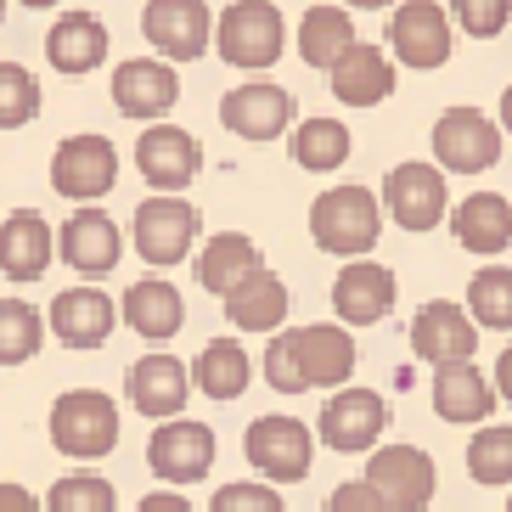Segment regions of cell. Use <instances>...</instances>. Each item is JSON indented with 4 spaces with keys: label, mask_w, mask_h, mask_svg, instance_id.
Here are the masks:
<instances>
[{
    "label": "cell",
    "mask_w": 512,
    "mask_h": 512,
    "mask_svg": "<svg viewBox=\"0 0 512 512\" xmlns=\"http://www.w3.org/2000/svg\"><path fill=\"white\" fill-rule=\"evenodd\" d=\"M355 372V338L344 327H293L265 344V377L276 394H304V389H338Z\"/></svg>",
    "instance_id": "cell-1"
},
{
    "label": "cell",
    "mask_w": 512,
    "mask_h": 512,
    "mask_svg": "<svg viewBox=\"0 0 512 512\" xmlns=\"http://www.w3.org/2000/svg\"><path fill=\"white\" fill-rule=\"evenodd\" d=\"M310 237H316V248L355 265L383 237V203L366 186H332V192H321L310 203Z\"/></svg>",
    "instance_id": "cell-2"
},
{
    "label": "cell",
    "mask_w": 512,
    "mask_h": 512,
    "mask_svg": "<svg viewBox=\"0 0 512 512\" xmlns=\"http://www.w3.org/2000/svg\"><path fill=\"white\" fill-rule=\"evenodd\" d=\"M51 445L74 462H96L119 445V411L102 389H68L51 406Z\"/></svg>",
    "instance_id": "cell-3"
},
{
    "label": "cell",
    "mask_w": 512,
    "mask_h": 512,
    "mask_svg": "<svg viewBox=\"0 0 512 512\" xmlns=\"http://www.w3.org/2000/svg\"><path fill=\"white\" fill-rule=\"evenodd\" d=\"M361 484L383 501V512H428L439 473H434V456L417 451V445H383V451H372Z\"/></svg>",
    "instance_id": "cell-4"
},
{
    "label": "cell",
    "mask_w": 512,
    "mask_h": 512,
    "mask_svg": "<svg viewBox=\"0 0 512 512\" xmlns=\"http://www.w3.org/2000/svg\"><path fill=\"white\" fill-rule=\"evenodd\" d=\"M214 46L231 68H271L287 46V23L265 0H242L214 17Z\"/></svg>",
    "instance_id": "cell-5"
},
{
    "label": "cell",
    "mask_w": 512,
    "mask_h": 512,
    "mask_svg": "<svg viewBox=\"0 0 512 512\" xmlns=\"http://www.w3.org/2000/svg\"><path fill=\"white\" fill-rule=\"evenodd\" d=\"M434 169H451V175H484V169L501 158V130L490 113L479 107H451L434 119Z\"/></svg>",
    "instance_id": "cell-6"
},
{
    "label": "cell",
    "mask_w": 512,
    "mask_h": 512,
    "mask_svg": "<svg viewBox=\"0 0 512 512\" xmlns=\"http://www.w3.org/2000/svg\"><path fill=\"white\" fill-rule=\"evenodd\" d=\"M203 231V214L186 197H147L136 209V254L147 265H181L192 254V237Z\"/></svg>",
    "instance_id": "cell-7"
},
{
    "label": "cell",
    "mask_w": 512,
    "mask_h": 512,
    "mask_svg": "<svg viewBox=\"0 0 512 512\" xmlns=\"http://www.w3.org/2000/svg\"><path fill=\"white\" fill-rule=\"evenodd\" d=\"M411 349H417V361L428 366H473V349H479V327L467 321L462 304L451 299H428L411 316Z\"/></svg>",
    "instance_id": "cell-8"
},
{
    "label": "cell",
    "mask_w": 512,
    "mask_h": 512,
    "mask_svg": "<svg viewBox=\"0 0 512 512\" xmlns=\"http://www.w3.org/2000/svg\"><path fill=\"white\" fill-rule=\"evenodd\" d=\"M242 451H248V462H254L271 484H299L304 473H310L316 439H310V428H304L299 417H259L254 428H248V439H242Z\"/></svg>",
    "instance_id": "cell-9"
},
{
    "label": "cell",
    "mask_w": 512,
    "mask_h": 512,
    "mask_svg": "<svg viewBox=\"0 0 512 512\" xmlns=\"http://www.w3.org/2000/svg\"><path fill=\"white\" fill-rule=\"evenodd\" d=\"M136 169H141L147 186H158V197H175L181 186H192V175L203 169V147H197L192 130L147 124L141 141H136Z\"/></svg>",
    "instance_id": "cell-10"
},
{
    "label": "cell",
    "mask_w": 512,
    "mask_h": 512,
    "mask_svg": "<svg viewBox=\"0 0 512 512\" xmlns=\"http://www.w3.org/2000/svg\"><path fill=\"white\" fill-rule=\"evenodd\" d=\"M119 181V152L107 136H68L51 158V186L74 203H91V197L113 192Z\"/></svg>",
    "instance_id": "cell-11"
},
{
    "label": "cell",
    "mask_w": 512,
    "mask_h": 512,
    "mask_svg": "<svg viewBox=\"0 0 512 512\" xmlns=\"http://www.w3.org/2000/svg\"><path fill=\"white\" fill-rule=\"evenodd\" d=\"M141 34H147V46H158V57L192 62L214 40V12L197 0H152L141 12Z\"/></svg>",
    "instance_id": "cell-12"
},
{
    "label": "cell",
    "mask_w": 512,
    "mask_h": 512,
    "mask_svg": "<svg viewBox=\"0 0 512 512\" xmlns=\"http://www.w3.org/2000/svg\"><path fill=\"white\" fill-rule=\"evenodd\" d=\"M383 428H389V406L372 389H338L327 400V411H321V445L344 451V456L372 451L377 439H383Z\"/></svg>",
    "instance_id": "cell-13"
},
{
    "label": "cell",
    "mask_w": 512,
    "mask_h": 512,
    "mask_svg": "<svg viewBox=\"0 0 512 512\" xmlns=\"http://www.w3.org/2000/svg\"><path fill=\"white\" fill-rule=\"evenodd\" d=\"M293 113H299V102H293L282 85H265V79L237 85V91L220 96V124L242 141H276L287 124H293Z\"/></svg>",
    "instance_id": "cell-14"
},
{
    "label": "cell",
    "mask_w": 512,
    "mask_h": 512,
    "mask_svg": "<svg viewBox=\"0 0 512 512\" xmlns=\"http://www.w3.org/2000/svg\"><path fill=\"white\" fill-rule=\"evenodd\" d=\"M389 46H394V57L406 62V68H422V74L439 68V62L451 57V17H445V6H434V0L394 6Z\"/></svg>",
    "instance_id": "cell-15"
},
{
    "label": "cell",
    "mask_w": 512,
    "mask_h": 512,
    "mask_svg": "<svg viewBox=\"0 0 512 512\" xmlns=\"http://www.w3.org/2000/svg\"><path fill=\"white\" fill-rule=\"evenodd\" d=\"M383 209L394 214V226L434 231L445 220V175L434 164H394L383 181Z\"/></svg>",
    "instance_id": "cell-16"
},
{
    "label": "cell",
    "mask_w": 512,
    "mask_h": 512,
    "mask_svg": "<svg viewBox=\"0 0 512 512\" xmlns=\"http://www.w3.org/2000/svg\"><path fill=\"white\" fill-rule=\"evenodd\" d=\"M147 467L164 484H197L214 467V434L203 422H186V417L158 422V434L147 445Z\"/></svg>",
    "instance_id": "cell-17"
},
{
    "label": "cell",
    "mask_w": 512,
    "mask_h": 512,
    "mask_svg": "<svg viewBox=\"0 0 512 512\" xmlns=\"http://www.w3.org/2000/svg\"><path fill=\"white\" fill-rule=\"evenodd\" d=\"M181 102V79L175 68L158 57H136V62H119L113 68V107L124 119H164L169 107Z\"/></svg>",
    "instance_id": "cell-18"
},
{
    "label": "cell",
    "mask_w": 512,
    "mask_h": 512,
    "mask_svg": "<svg viewBox=\"0 0 512 512\" xmlns=\"http://www.w3.org/2000/svg\"><path fill=\"white\" fill-rule=\"evenodd\" d=\"M51 332H57V344L68 349H102L119 327V304L107 299L102 287H68L51 299Z\"/></svg>",
    "instance_id": "cell-19"
},
{
    "label": "cell",
    "mask_w": 512,
    "mask_h": 512,
    "mask_svg": "<svg viewBox=\"0 0 512 512\" xmlns=\"http://www.w3.org/2000/svg\"><path fill=\"white\" fill-rule=\"evenodd\" d=\"M332 310H338L344 332L383 321L394 310V271L389 265H377V259H355V265H344L338 282H332Z\"/></svg>",
    "instance_id": "cell-20"
},
{
    "label": "cell",
    "mask_w": 512,
    "mask_h": 512,
    "mask_svg": "<svg viewBox=\"0 0 512 512\" xmlns=\"http://www.w3.org/2000/svg\"><path fill=\"white\" fill-rule=\"evenodd\" d=\"M57 254H62V265L79 271V276H107L124 254V237L102 209H79V214H68V226L57 231Z\"/></svg>",
    "instance_id": "cell-21"
},
{
    "label": "cell",
    "mask_w": 512,
    "mask_h": 512,
    "mask_svg": "<svg viewBox=\"0 0 512 512\" xmlns=\"http://www.w3.org/2000/svg\"><path fill=\"white\" fill-rule=\"evenodd\" d=\"M51 254H57V242H51L46 214L17 209V214L0 220V276H12V282H40Z\"/></svg>",
    "instance_id": "cell-22"
},
{
    "label": "cell",
    "mask_w": 512,
    "mask_h": 512,
    "mask_svg": "<svg viewBox=\"0 0 512 512\" xmlns=\"http://www.w3.org/2000/svg\"><path fill=\"white\" fill-rule=\"evenodd\" d=\"M332 96L349 107H377V102H389L394 96V57H383L377 46H355L344 51V57L332 62Z\"/></svg>",
    "instance_id": "cell-23"
},
{
    "label": "cell",
    "mask_w": 512,
    "mask_h": 512,
    "mask_svg": "<svg viewBox=\"0 0 512 512\" xmlns=\"http://www.w3.org/2000/svg\"><path fill=\"white\" fill-rule=\"evenodd\" d=\"M124 389H130V406H136L141 417H169L175 422V411H181L186 394H192V377H186V366L175 361V355H147V361L130 366Z\"/></svg>",
    "instance_id": "cell-24"
},
{
    "label": "cell",
    "mask_w": 512,
    "mask_h": 512,
    "mask_svg": "<svg viewBox=\"0 0 512 512\" xmlns=\"http://www.w3.org/2000/svg\"><path fill=\"white\" fill-rule=\"evenodd\" d=\"M124 327H136L141 338H152V344H164V338H175L186 321V304L181 293H175V282H164V276H141V282H130V293H124Z\"/></svg>",
    "instance_id": "cell-25"
},
{
    "label": "cell",
    "mask_w": 512,
    "mask_h": 512,
    "mask_svg": "<svg viewBox=\"0 0 512 512\" xmlns=\"http://www.w3.org/2000/svg\"><path fill=\"white\" fill-rule=\"evenodd\" d=\"M46 57L57 74H91L107 57V29L96 12H62L46 34Z\"/></svg>",
    "instance_id": "cell-26"
},
{
    "label": "cell",
    "mask_w": 512,
    "mask_h": 512,
    "mask_svg": "<svg viewBox=\"0 0 512 512\" xmlns=\"http://www.w3.org/2000/svg\"><path fill=\"white\" fill-rule=\"evenodd\" d=\"M451 231H456V242H462L467 254H501V248L512 242V203L496 197V192L462 197L456 214H451Z\"/></svg>",
    "instance_id": "cell-27"
},
{
    "label": "cell",
    "mask_w": 512,
    "mask_h": 512,
    "mask_svg": "<svg viewBox=\"0 0 512 512\" xmlns=\"http://www.w3.org/2000/svg\"><path fill=\"white\" fill-rule=\"evenodd\" d=\"M282 316H287V282L271 265L226 293V321L237 332H271V327H282Z\"/></svg>",
    "instance_id": "cell-28"
},
{
    "label": "cell",
    "mask_w": 512,
    "mask_h": 512,
    "mask_svg": "<svg viewBox=\"0 0 512 512\" xmlns=\"http://www.w3.org/2000/svg\"><path fill=\"white\" fill-rule=\"evenodd\" d=\"M254 271H265V259H259V242L242 237V231H220V237H209V248L197 254V282L209 287V293H220V299H226L237 282H248Z\"/></svg>",
    "instance_id": "cell-29"
},
{
    "label": "cell",
    "mask_w": 512,
    "mask_h": 512,
    "mask_svg": "<svg viewBox=\"0 0 512 512\" xmlns=\"http://www.w3.org/2000/svg\"><path fill=\"white\" fill-rule=\"evenodd\" d=\"M434 411L445 422H479L496 411V389L484 383L479 366H445L434 372Z\"/></svg>",
    "instance_id": "cell-30"
},
{
    "label": "cell",
    "mask_w": 512,
    "mask_h": 512,
    "mask_svg": "<svg viewBox=\"0 0 512 512\" xmlns=\"http://www.w3.org/2000/svg\"><path fill=\"white\" fill-rule=\"evenodd\" d=\"M355 46V17H349V6H310L299 23V57L310 62V68H327L344 57V51Z\"/></svg>",
    "instance_id": "cell-31"
},
{
    "label": "cell",
    "mask_w": 512,
    "mask_h": 512,
    "mask_svg": "<svg viewBox=\"0 0 512 512\" xmlns=\"http://www.w3.org/2000/svg\"><path fill=\"white\" fill-rule=\"evenodd\" d=\"M192 377L209 400H237V394L248 389V355H242L237 338H214V344H203Z\"/></svg>",
    "instance_id": "cell-32"
},
{
    "label": "cell",
    "mask_w": 512,
    "mask_h": 512,
    "mask_svg": "<svg viewBox=\"0 0 512 512\" xmlns=\"http://www.w3.org/2000/svg\"><path fill=\"white\" fill-rule=\"evenodd\" d=\"M46 344V316L29 299H0V366H23Z\"/></svg>",
    "instance_id": "cell-33"
},
{
    "label": "cell",
    "mask_w": 512,
    "mask_h": 512,
    "mask_svg": "<svg viewBox=\"0 0 512 512\" xmlns=\"http://www.w3.org/2000/svg\"><path fill=\"white\" fill-rule=\"evenodd\" d=\"M349 158V130L338 119H304L293 130V164L310 169V175H327Z\"/></svg>",
    "instance_id": "cell-34"
},
{
    "label": "cell",
    "mask_w": 512,
    "mask_h": 512,
    "mask_svg": "<svg viewBox=\"0 0 512 512\" xmlns=\"http://www.w3.org/2000/svg\"><path fill=\"white\" fill-rule=\"evenodd\" d=\"M467 321L473 327H512V271L507 265H484L467 282Z\"/></svg>",
    "instance_id": "cell-35"
},
{
    "label": "cell",
    "mask_w": 512,
    "mask_h": 512,
    "mask_svg": "<svg viewBox=\"0 0 512 512\" xmlns=\"http://www.w3.org/2000/svg\"><path fill=\"white\" fill-rule=\"evenodd\" d=\"M40 113V79L23 62H0V130H23Z\"/></svg>",
    "instance_id": "cell-36"
},
{
    "label": "cell",
    "mask_w": 512,
    "mask_h": 512,
    "mask_svg": "<svg viewBox=\"0 0 512 512\" xmlns=\"http://www.w3.org/2000/svg\"><path fill=\"white\" fill-rule=\"evenodd\" d=\"M40 512H113V484L102 473H68V479L51 484Z\"/></svg>",
    "instance_id": "cell-37"
},
{
    "label": "cell",
    "mask_w": 512,
    "mask_h": 512,
    "mask_svg": "<svg viewBox=\"0 0 512 512\" xmlns=\"http://www.w3.org/2000/svg\"><path fill=\"white\" fill-rule=\"evenodd\" d=\"M467 473L479 484H512V428H479L467 445Z\"/></svg>",
    "instance_id": "cell-38"
},
{
    "label": "cell",
    "mask_w": 512,
    "mask_h": 512,
    "mask_svg": "<svg viewBox=\"0 0 512 512\" xmlns=\"http://www.w3.org/2000/svg\"><path fill=\"white\" fill-rule=\"evenodd\" d=\"M451 12H456V23H462V34L490 40V34H501L512 23V0H456Z\"/></svg>",
    "instance_id": "cell-39"
},
{
    "label": "cell",
    "mask_w": 512,
    "mask_h": 512,
    "mask_svg": "<svg viewBox=\"0 0 512 512\" xmlns=\"http://www.w3.org/2000/svg\"><path fill=\"white\" fill-rule=\"evenodd\" d=\"M209 512H287L271 484H220Z\"/></svg>",
    "instance_id": "cell-40"
},
{
    "label": "cell",
    "mask_w": 512,
    "mask_h": 512,
    "mask_svg": "<svg viewBox=\"0 0 512 512\" xmlns=\"http://www.w3.org/2000/svg\"><path fill=\"white\" fill-rule=\"evenodd\" d=\"M327 512H383V501H377L361 479H349V484H338V490L327 496Z\"/></svg>",
    "instance_id": "cell-41"
},
{
    "label": "cell",
    "mask_w": 512,
    "mask_h": 512,
    "mask_svg": "<svg viewBox=\"0 0 512 512\" xmlns=\"http://www.w3.org/2000/svg\"><path fill=\"white\" fill-rule=\"evenodd\" d=\"M136 512H197L186 496H175V490H152V496H141Z\"/></svg>",
    "instance_id": "cell-42"
},
{
    "label": "cell",
    "mask_w": 512,
    "mask_h": 512,
    "mask_svg": "<svg viewBox=\"0 0 512 512\" xmlns=\"http://www.w3.org/2000/svg\"><path fill=\"white\" fill-rule=\"evenodd\" d=\"M0 512H40V501L23 484H0Z\"/></svg>",
    "instance_id": "cell-43"
},
{
    "label": "cell",
    "mask_w": 512,
    "mask_h": 512,
    "mask_svg": "<svg viewBox=\"0 0 512 512\" xmlns=\"http://www.w3.org/2000/svg\"><path fill=\"white\" fill-rule=\"evenodd\" d=\"M496 394L512 406V344L501 349V361H496Z\"/></svg>",
    "instance_id": "cell-44"
},
{
    "label": "cell",
    "mask_w": 512,
    "mask_h": 512,
    "mask_svg": "<svg viewBox=\"0 0 512 512\" xmlns=\"http://www.w3.org/2000/svg\"><path fill=\"white\" fill-rule=\"evenodd\" d=\"M501 130H507V136H512V85H507V91H501Z\"/></svg>",
    "instance_id": "cell-45"
},
{
    "label": "cell",
    "mask_w": 512,
    "mask_h": 512,
    "mask_svg": "<svg viewBox=\"0 0 512 512\" xmlns=\"http://www.w3.org/2000/svg\"><path fill=\"white\" fill-rule=\"evenodd\" d=\"M0 17H6V0H0Z\"/></svg>",
    "instance_id": "cell-46"
},
{
    "label": "cell",
    "mask_w": 512,
    "mask_h": 512,
    "mask_svg": "<svg viewBox=\"0 0 512 512\" xmlns=\"http://www.w3.org/2000/svg\"><path fill=\"white\" fill-rule=\"evenodd\" d=\"M507 512H512V501H507Z\"/></svg>",
    "instance_id": "cell-47"
}]
</instances>
